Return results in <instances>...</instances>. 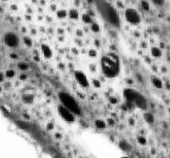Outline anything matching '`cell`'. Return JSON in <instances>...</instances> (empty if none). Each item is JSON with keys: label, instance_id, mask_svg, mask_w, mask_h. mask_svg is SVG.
<instances>
[{"label": "cell", "instance_id": "1", "mask_svg": "<svg viewBox=\"0 0 170 158\" xmlns=\"http://www.w3.org/2000/svg\"><path fill=\"white\" fill-rule=\"evenodd\" d=\"M101 66L102 72L106 77H116L120 70V58L115 53H107L101 58Z\"/></svg>", "mask_w": 170, "mask_h": 158}, {"label": "cell", "instance_id": "2", "mask_svg": "<svg viewBox=\"0 0 170 158\" xmlns=\"http://www.w3.org/2000/svg\"><path fill=\"white\" fill-rule=\"evenodd\" d=\"M59 99L62 105L70 109L75 114H81V108L78 105L77 102L75 100L73 97H71L69 94L66 92H61L59 94Z\"/></svg>", "mask_w": 170, "mask_h": 158}, {"label": "cell", "instance_id": "3", "mask_svg": "<svg viewBox=\"0 0 170 158\" xmlns=\"http://www.w3.org/2000/svg\"><path fill=\"white\" fill-rule=\"evenodd\" d=\"M124 18L128 23L131 25H138L141 23V15L139 11L134 8H128L124 11Z\"/></svg>", "mask_w": 170, "mask_h": 158}, {"label": "cell", "instance_id": "4", "mask_svg": "<svg viewBox=\"0 0 170 158\" xmlns=\"http://www.w3.org/2000/svg\"><path fill=\"white\" fill-rule=\"evenodd\" d=\"M58 113L60 116L62 117L63 119L66 121V122H69V123H72L76 120L75 118V113L71 112L70 109L65 107L64 105H60L58 107Z\"/></svg>", "mask_w": 170, "mask_h": 158}, {"label": "cell", "instance_id": "5", "mask_svg": "<svg viewBox=\"0 0 170 158\" xmlns=\"http://www.w3.org/2000/svg\"><path fill=\"white\" fill-rule=\"evenodd\" d=\"M4 42L9 47H17L19 44V39L13 32H8L4 35Z\"/></svg>", "mask_w": 170, "mask_h": 158}, {"label": "cell", "instance_id": "6", "mask_svg": "<svg viewBox=\"0 0 170 158\" xmlns=\"http://www.w3.org/2000/svg\"><path fill=\"white\" fill-rule=\"evenodd\" d=\"M75 79L81 87H83V88H88L89 87V80L86 77V75L81 70H77L75 72Z\"/></svg>", "mask_w": 170, "mask_h": 158}, {"label": "cell", "instance_id": "7", "mask_svg": "<svg viewBox=\"0 0 170 158\" xmlns=\"http://www.w3.org/2000/svg\"><path fill=\"white\" fill-rule=\"evenodd\" d=\"M139 93H138L136 90L133 89H125L124 90V97L125 99L126 102H129V103H132V104H135V99L138 96Z\"/></svg>", "mask_w": 170, "mask_h": 158}, {"label": "cell", "instance_id": "8", "mask_svg": "<svg viewBox=\"0 0 170 158\" xmlns=\"http://www.w3.org/2000/svg\"><path fill=\"white\" fill-rule=\"evenodd\" d=\"M135 105H136L138 108L142 109V110H145L148 107L147 100L142 94H139L137 98L135 99Z\"/></svg>", "mask_w": 170, "mask_h": 158}, {"label": "cell", "instance_id": "9", "mask_svg": "<svg viewBox=\"0 0 170 158\" xmlns=\"http://www.w3.org/2000/svg\"><path fill=\"white\" fill-rule=\"evenodd\" d=\"M41 50L43 52V55L44 58L46 59H50L52 56V50H51L50 46L46 44H43L41 46Z\"/></svg>", "mask_w": 170, "mask_h": 158}, {"label": "cell", "instance_id": "10", "mask_svg": "<svg viewBox=\"0 0 170 158\" xmlns=\"http://www.w3.org/2000/svg\"><path fill=\"white\" fill-rule=\"evenodd\" d=\"M22 100L24 104H31L34 101V97L32 94H24L22 96Z\"/></svg>", "mask_w": 170, "mask_h": 158}, {"label": "cell", "instance_id": "11", "mask_svg": "<svg viewBox=\"0 0 170 158\" xmlns=\"http://www.w3.org/2000/svg\"><path fill=\"white\" fill-rule=\"evenodd\" d=\"M119 147L121 149L122 151H130L131 150V146H130V144L126 142L125 140H121L120 143H119Z\"/></svg>", "mask_w": 170, "mask_h": 158}, {"label": "cell", "instance_id": "12", "mask_svg": "<svg viewBox=\"0 0 170 158\" xmlns=\"http://www.w3.org/2000/svg\"><path fill=\"white\" fill-rule=\"evenodd\" d=\"M70 18L72 20H77L79 18V12L77 8H71L68 12Z\"/></svg>", "mask_w": 170, "mask_h": 158}, {"label": "cell", "instance_id": "13", "mask_svg": "<svg viewBox=\"0 0 170 158\" xmlns=\"http://www.w3.org/2000/svg\"><path fill=\"white\" fill-rule=\"evenodd\" d=\"M151 82L155 88H157V89H162L163 88V82L159 78L153 77L151 80Z\"/></svg>", "mask_w": 170, "mask_h": 158}, {"label": "cell", "instance_id": "14", "mask_svg": "<svg viewBox=\"0 0 170 158\" xmlns=\"http://www.w3.org/2000/svg\"><path fill=\"white\" fill-rule=\"evenodd\" d=\"M151 55L155 58H159L162 56V51L159 49V47L156 46H153L151 48Z\"/></svg>", "mask_w": 170, "mask_h": 158}, {"label": "cell", "instance_id": "15", "mask_svg": "<svg viewBox=\"0 0 170 158\" xmlns=\"http://www.w3.org/2000/svg\"><path fill=\"white\" fill-rule=\"evenodd\" d=\"M81 20L83 21V23H85V24H90L92 23V18L91 16L88 14V13H84L81 16Z\"/></svg>", "mask_w": 170, "mask_h": 158}, {"label": "cell", "instance_id": "16", "mask_svg": "<svg viewBox=\"0 0 170 158\" xmlns=\"http://www.w3.org/2000/svg\"><path fill=\"white\" fill-rule=\"evenodd\" d=\"M144 119H145V121L147 122L148 124H151L155 122V117H154V115H153L152 113H144Z\"/></svg>", "mask_w": 170, "mask_h": 158}, {"label": "cell", "instance_id": "17", "mask_svg": "<svg viewBox=\"0 0 170 158\" xmlns=\"http://www.w3.org/2000/svg\"><path fill=\"white\" fill-rule=\"evenodd\" d=\"M95 125L99 129H104L106 127V123L102 119H96L95 122Z\"/></svg>", "mask_w": 170, "mask_h": 158}, {"label": "cell", "instance_id": "18", "mask_svg": "<svg viewBox=\"0 0 170 158\" xmlns=\"http://www.w3.org/2000/svg\"><path fill=\"white\" fill-rule=\"evenodd\" d=\"M140 5H141V8H142L144 11L148 12L150 10V4H149V2L147 1V0H142Z\"/></svg>", "mask_w": 170, "mask_h": 158}, {"label": "cell", "instance_id": "19", "mask_svg": "<svg viewBox=\"0 0 170 158\" xmlns=\"http://www.w3.org/2000/svg\"><path fill=\"white\" fill-rule=\"evenodd\" d=\"M149 1L150 2L151 4H154L155 6L158 7V8L163 7L165 4V2H166V0H149Z\"/></svg>", "mask_w": 170, "mask_h": 158}, {"label": "cell", "instance_id": "20", "mask_svg": "<svg viewBox=\"0 0 170 158\" xmlns=\"http://www.w3.org/2000/svg\"><path fill=\"white\" fill-rule=\"evenodd\" d=\"M67 14H68L67 11L65 9H59L58 11H57V17L60 19H63V18H66Z\"/></svg>", "mask_w": 170, "mask_h": 158}, {"label": "cell", "instance_id": "21", "mask_svg": "<svg viewBox=\"0 0 170 158\" xmlns=\"http://www.w3.org/2000/svg\"><path fill=\"white\" fill-rule=\"evenodd\" d=\"M91 31L93 32H95V33H98V32H100L101 31V27H100V25L96 23H93L91 24Z\"/></svg>", "mask_w": 170, "mask_h": 158}, {"label": "cell", "instance_id": "22", "mask_svg": "<svg viewBox=\"0 0 170 158\" xmlns=\"http://www.w3.org/2000/svg\"><path fill=\"white\" fill-rule=\"evenodd\" d=\"M18 68L21 70H27L29 68V66L27 65L26 62H18Z\"/></svg>", "mask_w": 170, "mask_h": 158}, {"label": "cell", "instance_id": "23", "mask_svg": "<svg viewBox=\"0 0 170 158\" xmlns=\"http://www.w3.org/2000/svg\"><path fill=\"white\" fill-rule=\"evenodd\" d=\"M137 142H138L139 145L145 146L147 144V139H146V138H144V136H139V137H138V138H137Z\"/></svg>", "mask_w": 170, "mask_h": 158}, {"label": "cell", "instance_id": "24", "mask_svg": "<svg viewBox=\"0 0 170 158\" xmlns=\"http://www.w3.org/2000/svg\"><path fill=\"white\" fill-rule=\"evenodd\" d=\"M23 42H24V44L26 45L27 46H28V47H31L32 46V39L30 38V37H25L24 38H23Z\"/></svg>", "mask_w": 170, "mask_h": 158}, {"label": "cell", "instance_id": "25", "mask_svg": "<svg viewBox=\"0 0 170 158\" xmlns=\"http://www.w3.org/2000/svg\"><path fill=\"white\" fill-rule=\"evenodd\" d=\"M92 85L95 88H101V83L100 82L99 80H96V79H93L92 80Z\"/></svg>", "mask_w": 170, "mask_h": 158}, {"label": "cell", "instance_id": "26", "mask_svg": "<svg viewBox=\"0 0 170 158\" xmlns=\"http://www.w3.org/2000/svg\"><path fill=\"white\" fill-rule=\"evenodd\" d=\"M15 75V71L13 69H8L6 71V76L8 78H13Z\"/></svg>", "mask_w": 170, "mask_h": 158}, {"label": "cell", "instance_id": "27", "mask_svg": "<svg viewBox=\"0 0 170 158\" xmlns=\"http://www.w3.org/2000/svg\"><path fill=\"white\" fill-rule=\"evenodd\" d=\"M90 57H96L97 56V51L95 49H91L88 52Z\"/></svg>", "mask_w": 170, "mask_h": 158}, {"label": "cell", "instance_id": "28", "mask_svg": "<svg viewBox=\"0 0 170 158\" xmlns=\"http://www.w3.org/2000/svg\"><path fill=\"white\" fill-rule=\"evenodd\" d=\"M107 123L110 126H114L115 125V121L112 119V118H108L107 119Z\"/></svg>", "mask_w": 170, "mask_h": 158}, {"label": "cell", "instance_id": "29", "mask_svg": "<svg viewBox=\"0 0 170 158\" xmlns=\"http://www.w3.org/2000/svg\"><path fill=\"white\" fill-rule=\"evenodd\" d=\"M110 102L112 103L113 104H117V99H116V98H115V97H110Z\"/></svg>", "mask_w": 170, "mask_h": 158}, {"label": "cell", "instance_id": "30", "mask_svg": "<svg viewBox=\"0 0 170 158\" xmlns=\"http://www.w3.org/2000/svg\"><path fill=\"white\" fill-rule=\"evenodd\" d=\"M48 130H52L54 128V125L52 124H47V127H46Z\"/></svg>", "mask_w": 170, "mask_h": 158}, {"label": "cell", "instance_id": "31", "mask_svg": "<svg viewBox=\"0 0 170 158\" xmlns=\"http://www.w3.org/2000/svg\"><path fill=\"white\" fill-rule=\"evenodd\" d=\"M77 37H82L83 36V32H82V31L81 30H77Z\"/></svg>", "mask_w": 170, "mask_h": 158}, {"label": "cell", "instance_id": "32", "mask_svg": "<svg viewBox=\"0 0 170 158\" xmlns=\"http://www.w3.org/2000/svg\"><path fill=\"white\" fill-rule=\"evenodd\" d=\"M90 69H91V71L95 72V71H96V66H95V65H91V66H90Z\"/></svg>", "mask_w": 170, "mask_h": 158}, {"label": "cell", "instance_id": "33", "mask_svg": "<svg viewBox=\"0 0 170 158\" xmlns=\"http://www.w3.org/2000/svg\"><path fill=\"white\" fill-rule=\"evenodd\" d=\"M135 124V119H134V118H130V124L132 125V126H134Z\"/></svg>", "mask_w": 170, "mask_h": 158}, {"label": "cell", "instance_id": "34", "mask_svg": "<svg viewBox=\"0 0 170 158\" xmlns=\"http://www.w3.org/2000/svg\"><path fill=\"white\" fill-rule=\"evenodd\" d=\"M20 79H21L22 80H26V79H27V75H20Z\"/></svg>", "mask_w": 170, "mask_h": 158}, {"label": "cell", "instance_id": "35", "mask_svg": "<svg viewBox=\"0 0 170 158\" xmlns=\"http://www.w3.org/2000/svg\"><path fill=\"white\" fill-rule=\"evenodd\" d=\"M4 74L2 73V72H0V82H2V81L4 80Z\"/></svg>", "mask_w": 170, "mask_h": 158}, {"label": "cell", "instance_id": "36", "mask_svg": "<svg viewBox=\"0 0 170 158\" xmlns=\"http://www.w3.org/2000/svg\"><path fill=\"white\" fill-rule=\"evenodd\" d=\"M141 47L144 48H144H146V47H147V43L142 42V44H141Z\"/></svg>", "mask_w": 170, "mask_h": 158}, {"label": "cell", "instance_id": "37", "mask_svg": "<svg viewBox=\"0 0 170 158\" xmlns=\"http://www.w3.org/2000/svg\"><path fill=\"white\" fill-rule=\"evenodd\" d=\"M56 5H52V6H51V10H52V11H55V9H56Z\"/></svg>", "mask_w": 170, "mask_h": 158}, {"label": "cell", "instance_id": "38", "mask_svg": "<svg viewBox=\"0 0 170 158\" xmlns=\"http://www.w3.org/2000/svg\"><path fill=\"white\" fill-rule=\"evenodd\" d=\"M56 138H62V135H61V134H58V133H56Z\"/></svg>", "mask_w": 170, "mask_h": 158}, {"label": "cell", "instance_id": "39", "mask_svg": "<svg viewBox=\"0 0 170 158\" xmlns=\"http://www.w3.org/2000/svg\"><path fill=\"white\" fill-rule=\"evenodd\" d=\"M11 57L12 58H17V56H15V55H11Z\"/></svg>", "mask_w": 170, "mask_h": 158}, {"label": "cell", "instance_id": "40", "mask_svg": "<svg viewBox=\"0 0 170 158\" xmlns=\"http://www.w3.org/2000/svg\"><path fill=\"white\" fill-rule=\"evenodd\" d=\"M1 90H2V89H1V87H0V91H1Z\"/></svg>", "mask_w": 170, "mask_h": 158}]
</instances>
